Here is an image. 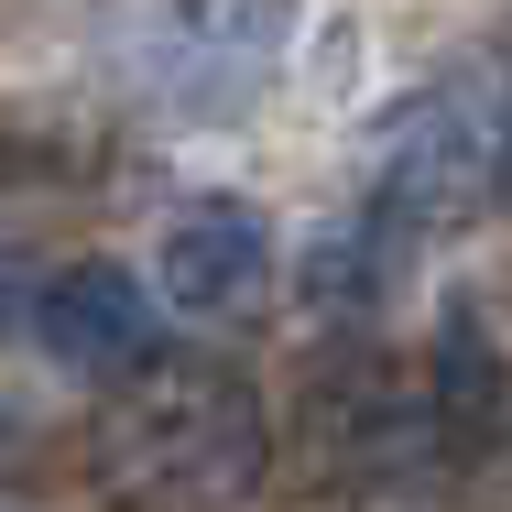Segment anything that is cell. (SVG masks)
Segmentation results:
<instances>
[{"instance_id": "6da1fadb", "label": "cell", "mask_w": 512, "mask_h": 512, "mask_svg": "<svg viewBox=\"0 0 512 512\" xmlns=\"http://www.w3.org/2000/svg\"><path fill=\"white\" fill-rule=\"evenodd\" d=\"M273 458L262 393L229 360H153L99 414V491L120 512H240Z\"/></svg>"}, {"instance_id": "7a4b0ae2", "label": "cell", "mask_w": 512, "mask_h": 512, "mask_svg": "<svg viewBox=\"0 0 512 512\" xmlns=\"http://www.w3.org/2000/svg\"><path fill=\"white\" fill-rule=\"evenodd\" d=\"M371 218L382 229H458L491 186H512V99L491 77H436L371 131Z\"/></svg>"}, {"instance_id": "3957f363", "label": "cell", "mask_w": 512, "mask_h": 512, "mask_svg": "<svg viewBox=\"0 0 512 512\" xmlns=\"http://www.w3.org/2000/svg\"><path fill=\"white\" fill-rule=\"evenodd\" d=\"M33 338L55 371H88V382H142L164 349V316H153V284L120 273V262H66L44 295H33Z\"/></svg>"}, {"instance_id": "277c9868", "label": "cell", "mask_w": 512, "mask_h": 512, "mask_svg": "<svg viewBox=\"0 0 512 512\" xmlns=\"http://www.w3.org/2000/svg\"><path fill=\"white\" fill-rule=\"evenodd\" d=\"M164 295H175V316H197V327L251 316L273 295V229L251 207H229V197L175 207L164 218Z\"/></svg>"}, {"instance_id": "5b68a950", "label": "cell", "mask_w": 512, "mask_h": 512, "mask_svg": "<svg viewBox=\"0 0 512 512\" xmlns=\"http://www.w3.org/2000/svg\"><path fill=\"white\" fill-rule=\"evenodd\" d=\"M425 425H436L458 458L502 447V425H512V371H502V349H491L480 316H447V327H436V404H425Z\"/></svg>"}, {"instance_id": "8992f818", "label": "cell", "mask_w": 512, "mask_h": 512, "mask_svg": "<svg viewBox=\"0 0 512 512\" xmlns=\"http://www.w3.org/2000/svg\"><path fill=\"white\" fill-rule=\"evenodd\" d=\"M0 327H11V284H0Z\"/></svg>"}]
</instances>
